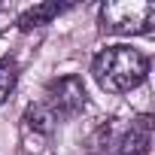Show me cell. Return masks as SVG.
<instances>
[{"label":"cell","mask_w":155,"mask_h":155,"mask_svg":"<svg viewBox=\"0 0 155 155\" xmlns=\"http://www.w3.org/2000/svg\"><path fill=\"white\" fill-rule=\"evenodd\" d=\"M155 28V3L149 0H110L101 6V31L134 37Z\"/></svg>","instance_id":"cell-3"},{"label":"cell","mask_w":155,"mask_h":155,"mask_svg":"<svg viewBox=\"0 0 155 155\" xmlns=\"http://www.w3.org/2000/svg\"><path fill=\"white\" fill-rule=\"evenodd\" d=\"M55 125H58V122L49 116V110H46L43 104L28 107L25 116H21V140H25V149H28V152L43 149V146L52 140Z\"/></svg>","instance_id":"cell-5"},{"label":"cell","mask_w":155,"mask_h":155,"mask_svg":"<svg viewBox=\"0 0 155 155\" xmlns=\"http://www.w3.org/2000/svg\"><path fill=\"white\" fill-rule=\"evenodd\" d=\"M15 82H18V61L15 58H0V104H6L9 94L15 91Z\"/></svg>","instance_id":"cell-7"},{"label":"cell","mask_w":155,"mask_h":155,"mask_svg":"<svg viewBox=\"0 0 155 155\" xmlns=\"http://www.w3.org/2000/svg\"><path fill=\"white\" fill-rule=\"evenodd\" d=\"M152 146V116L110 119L91 134L94 155H146Z\"/></svg>","instance_id":"cell-2"},{"label":"cell","mask_w":155,"mask_h":155,"mask_svg":"<svg viewBox=\"0 0 155 155\" xmlns=\"http://www.w3.org/2000/svg\"><path fill=\"white\" fill-rule=\"evenodd\" d=\"M85 82L82 76L76 73H67V76H58L46 85V94H43V107L49 110V116L55 122H73L85 110Z\"/></svg>","instance_id":"cell-4"},{"label":"cell","mask_w":155,"mask_h":155,"mask_svg":"<svg viewBox=\"0 0 155 155\" xmlns=\"http://www.w3.org/2000/svg\"><path fill=\"white\" fill-rule=\"evenodd\" d=\"M149 73V58L134 49V46H110L104 52L94 55L91 61V76L94 82L110 91V94H125V91H134Z\"/></svg>","instance_id":"cell-1"},{"label":"cell","mask_w":155,"mask_h":155,"mask_svg":"<svg viewBox=\"0 0 155 155\" xmlns=\"http://www.w3.org/2000/svg\"><path fill=\"white\" fill-rule=\"evenodd\" d=\"M64 9H70L67 3H40V6H31L18 15V28L21 31H34V28H43L49 25L55 15H61Z\"/></svg>","instance_id":"cell-6"}]
</instances>
